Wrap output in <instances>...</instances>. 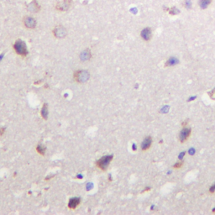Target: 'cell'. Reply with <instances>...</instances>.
I'll return each mask as SVG.
<instances>
[{
	"label": "cell",
	"mask_w": 215,
	"mask_h": 215,
	"mask_svg": "<svg viewBox=\"0 0 215 215\" xmlns=\"http://www.w3.org/2000/svg\"><path fill=\"white\" fill-rule=\"evenodd\" d=\"M209 95L213 100H215V88L213 89L212 91H210L209 93Z\"/></svg>",
	"instance_id": "e0dca14e"
},
{
	"label": "cell",
	"mask_w": 215,
	"mask_h": 215,
	"mask_svg": "<svg viewBox=\"0 0 215 215\" xmlns=\"http://www.w3.org/2000/svg\"><path fill=\"white\" fill-rule=\"evenodd\" d=\"M81 200L79 197H72L70 199L69 202H68V208L71 209H75L80 204Z\"/></svg>",
	"instance_id": "9c48e42d"
},
{
	"label": "cell",
	"mask_w": 215,
	"mask_h": 215,
	"mask_svg": "<svg viewBox=\"0 0 215 215\" xmlns=\"http://www.w3.org/2000/svg\"><path fill=\"white\" fill-rule=\"evenodd\" d=\"M190 134H191V129L187 128V127H185L184 129H182V131L180 132L179 134V139L181 142H185L187 139L189 138Z\"/></svg>",
	"instance_id": "ba28073f"
},
{
	"label": "cell",
	"mask_w": 215,
	"mask_h": 215,
	"mask_svg": "<svg viewBox=\"0 0 215 215\" xmlns=\"http://www.w3.org/2000/svg\"><path fill=\"white\" fill-rule=\"evenodd\" d=\"M36 151L41 156H44L45 153V147L43 145H39V146H36Z\"/></svg>",
	"instance_id": "9a60e30c"
},
{
	"label": "cell",
	"mask_w": 215,
	"mask_h": 215,
	"mask_svg": "<svg viewBox=\"0 0 215 215\" xmlns=\"http://www.w3.org/2000/svg\"><path fill=\"white\" fill-rule=\"evenodd\" d=\"M91 57H92V53L89 50H85L81 54V59L82 61H88Z\"/></svg>",
	"instance_id": "7c38bea8"
},
{
	"label": "cell",
	"mask_w": 215,
	"mask_h": 215,
	"mask_svg": "<svg viewBox=\"0 0 215 215\" xmlns=\"http://www.w3.org/2000/svg\"><path fill=\"white\" fill-rule=\"evenodd\" d=\"M182 165H183V162L182 161H180V162H177L176 164L173 165V167L174 168H176V169H178V168H180V167H182Z\"/></svg>",
	"instance_id": "ac0fdd59"
},
{
	"label": "cell",
	"mask_w": 215,
	"mask_h": 215,
	"mask_svg": "<svg viewBox=\"0 0 215 215\" xmlns=\"http://www.w3.org/2000/svg\"><path fill=\"white\" fill-rule=\"evenodd\" d=\"M74 78L77 82L84 83L88 81V79L90 78V74L88 71L79 70V71H76L74 73Z\"/></svg>",
	"instance_id": "7a4b0ae2"
},
{
	"label": "cell",
	"mask_w": 215,
	"mask_h": 215,
	"mask_svg": "<svg viewBox=\"0 0 215 215\" xmlns=\"http://www.w3.org/2000/svg\"><path fill=\"white\" fill-rule=\"evenodd\" d=\"M113 160V156L108 155V156H105L100 158L98 161H97V165L99 169H101L102 171H106L108 167V165L110 164L111 161Z\"/></svg>",
	"instance_id": "3957f363"
},
{
	"label": "cell",
	"mask_w": 215,
	"mask_h": 215,
	"mask_svg": "<svg viewBox=\"0 0 215 215\" xmlns=\"http://www.w3.org/2000/svg\"><path fill=\"white\" fill-rule=\"evenodd\" d=\"M27 10L29 12L33 13H38L39 11L40 10V6L39 4V3L36 0H33L31 1L28 5H27Z\"/></svg>",
	"instance_id": "52a82bcc"
},
{
	"label": "cell",
	"mask_w": 215,
	"mask_h": 215,
	"mask_svg": "<svg viewBox=\"0 0 215 215\" xmlns=\"http://www.w3.org/2000/svg\"><path fill=\"white\" fill-rule=\"evenodd\" d=\"M41 116L44 120H47L48 118V106L46 103L43 104L42 109H41Z\"/></svg>",
	"instance_id": "4fadbf2b"
},
{
	"label": "cell",
	"mask_w": 215,
	"mask_h": 215,
	"mask_svg": "<svg viewBox=\"0 0 215 215\" xmlns=\"http://www.w3.org/2000/svg\"><path fill=\"white\" fill-rule=\"evenodd\" d=\"M24 25L27 29H35L36 27V20L31 16H25L23 19Z\"/></svg>",
	"instance_id": "8992f818"
},
{
	"label": "cell",
	"mask_w": 215,
	"mask_h": 215,
	"mask_svg": "<svg viewBox=\"0 0 215 215\" xmlns=\"http://www.w3.org/2000/svg\"><path fill=\"white\" fill-rule=\"evenodd\" d=\"M187 123H188V121L186 120V121H185V122H183V123L182 124V126H185V125H186V124H187Z\"/></svg>",
	"instance_id": "ffe728a7"
},
{
	"label": "cell",
	"mask_w": 215,
	"mask_h": 215,
	"mask_svg": "<svg viewBox=\"0 0 215 215\" xmlns=\"http://www.w3.org/2000/svg\"><path fill=\"white\" fill-rule=\"evenodd\" d=\"M213 212H214V213H215V209H214V210H213Z\"/></svg>",
	"instance_id": "44dd1931"
},
{
	"label": "cell",
	"mask_w": 215,
	"mask_h": 215,
	"mask_svg": "<svg viewBox=\"0 0 215 215\" xmlns=\"http://www.w3.org/2000/svg\"><path fill=\"white\" fill-rule=\"evenodd\" d=\"M151 143H152L151 137V136L146 137V139L142 141V144H141V149H142V151H146V150H148V149L151 147Z\"/></svg>",
	"instance_id": "30bf717a"
},
{
	"label": "cell",
	"mask_w": 215,
	"mask_h": 215,
	"mask_svg": "<svg viewBox=\"0 0 215 215\" xmlns=\"http://www.w3.org/2000/svg\"><path fill=\"white\" fill-rule=\"evenodd\" d=\"M52 33H53V35L57 39L65 38V37L66 36V35H67L66 29L64 26L62 25L56 26V27L53 29Z\"/></svg>",
	"instance_id": "277c9868"
},
{
	"label": "cell",
	"mask_w": 215,
	"mask_h": 215,
	"mask_svg": "<svg viewBox=\"0 0 215 215\" xmlns=\"http://www.w3.org/2000/svg\"><path fill=\"white\" fill-rule=\"evenodd\" d=\"M212 0H200L199 1V6L202 8H206L211 4Z\"/></svg>",
	"instance_id": "5bb4252c"
},
{
	"label": "cell",
	"mask_w": 215,
	"mask_h": 215,
	"mask_svg": "<svg viewBox=\"0 0 215 215\" xmlns=\"http://www.w3.org/2000/svg\"><path fill=\"white\" fill-rule=\"evenodd\" d=\"M141 37L145 40L148 41L151 38V30L150 28H146L141 31Z\"/></svg>",
	"instance_id": "8fae6325"
},
{
	"label": "cell",
	"mask_w": 215,
	"mask_h": 215,
	"mask_svg": "<svg viewBox=\"0 0 215 215\" xmlns=\"http://www.w3.org/2000/svg\"><path fill=\"white\" fill-rule=\"evenodd\" d=\"M209 192H210L211 193H214V192H215V184H214V185H213V186L210 187Z\"/></svg>",
	"instance_id": "d6986e66"
},
{
	"label": "cell",
	"mask_w": 215,
	"mask_h": 215,
	"mask_svg": "<svg viewBox=\"0 0 215 215\" xmlns=\"http://www.w3.org/2000/svg\"><path fill=\"white\" fill-rule=\"evenodd\" d=\"M13 50L16 52V54H18L19 56L22 57H27V55L29 53L25 43L23 40H17L14 42V44H13Z\"/></svg>",
	"instance_id": "6da1fadb"
},
{
	"label": "cell",
	"mask_w": 215,
	"mask_h": 215,
	"mask_svg": "<svg viewBox=\"0 0 215 215\" xmlns=\"http://www.w3.org/2000/svg\"><path fill=\"white\" fill-rule=\"evenodd\" d=\"M72 0H62L60 2H57V5H56V8L59 11H67L70 8V7L71 5Z\"/></svg>",
	"instance_id": "5b68a950"
},
{
	"label": "cell",
	"mask_w": 215,
	"mask_h": 215,
	"mask_svg": "<svg viewBox=\"0 0 215 215\" xmlns=\"http://www.w3.org/2000/svg\"><path fill=\"white\" fill-rule=\"evenodd\" d=\"M178 63V61H177V59H174V58H171L170 60H168L167 62H166V63H165V66H173V65H175V64Z\"/></svg>",
	"instance_id": "2e32d148"
}]
</instances>
